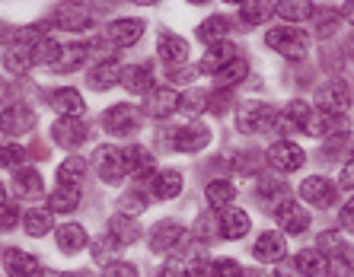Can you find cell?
<instances>
[{
  "mask_svg": "<svg viewBox=\"0 0 354 277\" xmlns=\"http://www.w3.org/2000/svg\"><path fill=\"white\" fill-rule=\"evenodd\" d=\"M268 48L278 51V55L290 57V61H304L306 51H310V35L297 26H274L272 32L265 35Z\"/></svg>",
  "mask_w": 354,
  "mask_h": 277,
  "instance_id": "obj_1",
  "label": "cell"
},
{
  "mask_svg": "<svg viewBox=\"0 0 354 277\" xmlns=\"http://www.w3.org/2000/svg\"><path fill=\"white\" fill-rule=\"evenodd\" d=\"M274 122H278V112L268 102H243L236 108V128L243 134H265L274 128Z\"/></svg>",
  "mask_w": 354,
  "mask_h": 277,
  "instance_id": "obj_2",
  "label": "cell"
},
{
  "mask_svg": "<svg viewBox=\"0 0 354 277\" xmlns=\"http://www.w3.org/2000/svg\"><path fill=\"white\" fill-rule=\"evenodd\" d=\"M316 106L326 115H345L351 108V86L345 80H326L316 90Z\"/></svg>",
  "mask_w": 354,
  "mask_h": 277,
  "instance_id": "obj_3",
  "label": "cell"
},
{
  "mask_svg": "<svg viewBox=\"0 0 354 277\" xmlns=\"http://www.w3.org/2000/svg\"><path fill=\"white\" fill-rule=\"evenodd\" d=\"M169 134V147L179 150V153H198L211 144V131L205 124H185L179 131H166Z\"/></svg>",
  "mask_w": 354,
  "mask_h": 277,
  "instance_id": "obj_4",
  "label": "cell"
},
{
  "mask_svg": "<svg viewBox=\"0 0 354 277\" xmlns=\"http://www.w3.org/2000/svg\"><path fill=\"white\" fill-rule=\"evenodd\" d=\"M93 160H96V172L99 179L109 182V185H118V182L128 175V169H124V156L118 147H99L96 153H93Z\"/></svg>",
  "mask_w": 354,
  "mask_h": 277,
  "instance_id": "obj_5",
  "label": "cell"
},
{
  "mask_svg": "<svg viewBox=\"0 0 354 277\" xmlns=\"http://www.w3.org/2000/svg\"><path fill=\"white\" fill-rule=\"evenodd\" d=\"M185 227L182 223H176V220H163V223H157L153 227V233H150V249L153 252H160V255H169V252H176V249H182V242H185Z\"/></svg>",
  "mask_w": 354,
  "mask_h": 277,
  "instance_id": "obj_6",
  "label": "cell"
},
{
  "mask_svg": "<svg viewBox=\"0 0 354 277\" xmlns=\"http://www.w3.org/2000/svg\"><path fill=\"white\" fill-rule=\"evenodd\" d=\"M274 220H278V227L284 229V233L300 236V233H306V227H310V213L297 201L284 198V201H278V207H274Z\"/></svg>",
  "mask_w": 354,
  "mask_h": 277,
  "instance_id": "obj_7",
  "label": "cell"
},
{
  "mask_svg": "<svg viewBox=\"0 0 354 277\" xmlns=\"http://www.w3.org/2000/svg\"><path fill=\"white\" fill-rule=\"evenodd\" d=\"M102 124H106L109 134H134L140 128V112L128 102H118L102 115Z\"/></svg>",
  "mask_w": 354,
  "mask_h": 277,
  "instance_id": "obj_8",
  "label": "cell"
},
{
  "mask_svg": "<svg viewBox=\"0 0 354 277\" xmlns=\"http://www.w3.org/2000/svg\"><path fill=\"white\" fill-rule=\"evenodd\" d=\"M86 137H90V128H86L80 118H58V122L51 124V140H55L58 147L74 150V147H80Z\"/></svg>",
  "mask_w": 354,
  "mask_h": 277,
  "instance_id": "obj_9",
  "label": "cell"
},
{
  "mask_svg": "<svg viewBox=\"0 0 354 277\" xmlns=\"http://www.w3.org/2000/svg\"><path fill=\"white\" fill-rule=\"evenodd\" d=\"M268 163L281 172H297L306 163V153L297 147L294 140H278V144L268 147Z\"/></svg>",
  "mask_w": 354,
  "mask_h": 277,
  "instance_id": "obj_10",
  "label": "cell"
},
{
  "mask_svg": "<svg viewBox=\"0 0 354 277\" xmlns=\"http://www.w3.org/2000/svg\"><path fill=\"white\" fill-rule=\"evenodd\" d=\"M338 188L332 179H322V175H310L306 182H300V198L306 204H316V207H332L335 204Z\"/></svg>",
  "mask_w": 354,
  "mask_h": 277,
  "instance_id": "obj_11",
  "label": "cell"
},
{
  "mask_svg": "<svg viewBox=\"0 0 354 277\" xmlns=\"http://www.w3.org/2000/svg\"><path fill=\"white\" fill-rule=\"evenodd\" d=\"M32 128H35V112L29 106H10L0 112V134L19 137V134H29Z\"/></svg>",
  "mask_w": 354,
  "mask_h": 277,
  "instance_id": "obj_12",
  "label": "cell"
},
{
  "mask_svg": "<svg viewBox=\"0 0 354 277\" xmlns=\"http://www.w3.org/2000/svg\"><path fill=\"white\" fill-rule=\"evenodd\" d=\"M351 131V122L348 115H326V112H313L310 124H306V134L313 137H342Z\"/></svg>",
  "mask_w": 354,
  "mask_h": 277,
  "instance_id": "obj_13",
  "label": "cell"
},
{
  "mask_svg": "<svg viewBox=\"0 0 354 277\" xmlns=\"http://www.w3.org/2000/svg\"><path fill=\"white\" fill-rule=\"evenodd\" d=\"M102 35H106L115 48L138 45L140 35H144V19H115V23H109V29Z\"/></svg>",
  "mask_w": 354,
  "mask_h": 277,
  "instance_id": "obj_14",
  "label": "cell"
},
{
  "mask_svg": "<svg viewBox=\"0 0 354 277\" xmlns=\"http://www.w3.org/2000/svg\"><path fill=\"white\" fill-rule=\"evenodd\" d=\"M236 57H239V48L230 39L217 41V45H207L205 61H201V70H205V74H217V70H223L227 64H233Z\"/></svg>",
  "mask_w": 354,
  "mask_h": 277,
  "instance_id": "obj_15",
  "label": "cell"
},
{
  "mask_svg": "<svg viewBox=\"0 0 354 277\" xmlns=\"http://www.w3.org/2000/svg\"><path fill=\"white\" fill-rule=\"evenodd\" d=\"M147 185H150V195L157 201H173L182 191V175L176 169H163V172H153L147 179Z\"/></svg>",
  "mask_w": 354,
  "mask_h": 277,
  "instance_id": "obj_16",
  "label": "cell"
},
{
  "mask_svg": "<svg viewBox=\"0 0 354 277\" xmlns=\"http://www.w3.org/2000/svg\"><path fill=\"white\" fill-rule=\"evenodd\" d=\"M147 115L150 118H169L173 112H179V93L169 90V86H160V90L147 93Z\"/></svg>",
  "mask_w": 354,
  "mask_h": 277,
  "instance_id": "obj_17",
  "label": "cell"
},
{
  "mask_svg": "<svg viewBox=\"0 0 354 277\" xmlns=\"http://www.w3.org/2000/svg\"><path fill=\"white\" fill-rule=\"evenodd\" d=\"M3 268L10 277H35L39 274V258L23 249H7L3 252Z\"/></svg>",
  "mask_w": 354,
  "mask_h": 277,
  "instance_id": "obj_18",
  "label": "cell"
},
{
  "mask_svg": "<svg viewBox=\"0 0 354 277\" xmlns=\"http://www.w3.org/2000/svg\"><path fill=\"white\" fill-rule=\"evenodd\" d=\"M217 227H221L223 239H243L252 223H249L246 211H239V207H227V211H221V217H217Z\"/></svg>",
  "mask_w": 354,
  "mask_h": 277,
  "instance_id": "obj_19",
  "label": "cell"
},
{
  "mask_svg": "<svg viewBox=\"0 0 354 277\" xmlns=\"http://www.w3.org/2000/svg\"><path fill=\"white\" fill-rule=\"evenodd\" d=\"M310 118H313V108L306 106L304 99H294V102L284 108V115H278L274 128H278V131H306Z\"/></svg>",
  "mask_w": 354,
  "mask_h": 277,
  "instance_id": "obj_20",
  "label": "cell"
},
{
  "mask_svg": "<svg viewBox=\"0 0 354 277\" xmlns=\"http://www.w3.org/2000/svg\"><path fill=\"white\" fill-rule=\"evenodd\" d=\"M90 23H93L90 13L83 7H71V3H64V7H58L51 13V26H58L64 32H80V29H86Z\"/></svg>",
  "mask_w": 354,
  "mask_h": 277,
  "instance_id": "obj_21",
  "label": "cell"
},
{
  "mask_svg": "<svg viewBox=\"0 0 354 277\" xmlns=\"http://www.w3.org/2000/svg\"><path fill=\"white\" fill-rule=\"evenodd\" d=\"M122 156H124V169H128V175H138V179H150V175H153V156H150L147 147L131 144L128 150H122Z\"/></svg>",
  "mask_w": 354,
  "mask_h": 277,
  "instance_id": "obj_22",
  "label": "cell"
},
{
  "mask_svg": "<svg viewBox=\"0 0 354 277\" xmlns=\"http://www.w3.org/2000/svg\"><path fill=\"white\" fill-rule=\"evenodd\" d=\"M157 55L163 57L169 67L185 64V61H189V41L179 39V35H173V32H163L160 41H157Z\"/></svg>",
  "mask_w": 354,
  "mask_h": 277,
  "instance_id": "obj_23",
  "label": "cell"
},
{
  "mask_svg": "<svg viewBox=\"0 0 354 277\" xmlns=\"http://www.w3.org/2000/svg\"><path fill=\"white\" fill-rule=\"evenodd\" d=\"M86 45L83 41H71V45H61V55H58V61L51 64V70L55 74H74L77 67H83L86 64Z\"/></svg>",
  "mask_w": 354,
  "mask_h": 277,
  "instance_id": "obj_24",
  "label": "cell"
},
{
  "mask_svg": "<svg viewBox=\"0 0 354 277\" xmlns=\"http://www.w3.org/2000/svg\"><path fill=\"white\" fill-rule=\"evenodd\" d=\"M109 236H112V242H115V245H134L140 236H144V229L138 227V220H134V217L118 213V217H112V220H109Z\"/></svg>",
  "mask_w": 354,
  "mask_h": 277,
  "instance_id": "obj_25",
  "label": "cell"
},
{
  "mask_svg": "<svg viewBox=\"0 0 354 277\" xmlns=\"http://www.w3.org/2000/svg\"><path fill=\"white\" fill-rule=\"evenodd\" d=\"M252 255H256L259 261H281L288 255V242H284V236H278V233H262V236L256 239V245H252Z\"/></svg>",
  "mask_w": 354,
  "mask_h": 277,
  "instance_id": "obj_26",
  "label": "cell"
},
{
  "mask_svg": "<svg viewBox=\"0 0 354 277\" xmlns=\"http://www.w3.org/2000/svg\"><path fill=\"white\" fill-rule=\"evenodd\" d=\"M51 108H55V112L61 115V118H80L83 115V96L77 90H55L51 93Z\"/></svg>",
  "mask_w": 354,
  "mask_h": 277,
  "instance_id": "obj_27",
  "label": "cell"
},
{
  "mask_svg": "<svg viewBox=\"0 0 354 277\" xmlns=\"http://www.w3.org/2000/svg\"><path fill=\"white\" fill-rule=\"evenodd\" d=\"M86 242H90V236H86V229H83L80 223H64V227H58V249L64 255L83 252Z\"/></svg>",
  "mask_w": 354,
  "mask_h": 277,
  "instance_id": "obj_28",
  "label": "cell"
},
{
  "mask_svg": "<svg viewBox=\"0 0 354 277\" xmlns=\"http://www.w3.org/2000/svg\"><path fill=\"white\" fill-rule=\"evenodd\" d=\"M122 86L128 93H150L153 86V70L147 64H131L122 70Z\"/></svg>",
  "mask_w": 354,
  "mask_h": 277,
  "instance_id": "obj_29",
  "label": "cell"
},
{
  "mask_svg": "<svg viewBox=\"0 0 354 277\" xmlns=\"http://www.w3.org/2000/svg\"><path fill=\"white\" fill-rule=\"evenodd\" d=\"M297 271L304 277H326L329 274V261H326L322 252H316V249H304V252L297 255Z\"/></svg>",
  "mask_w": 354,
  "mask_h": 277,
  "instance_id": "obj_30",
  "label": "cell"
},
{
  "mask_svg": "<svg viewBox=\"0 0 354 277\" xmlns=\"http://www.w3.org/2000/svg\"><path fill=\"white\" fill-rule=\"evenodd\" d=\"M115 83H122V67L115 61H102L90 70V86L93 90H112Z\"/></svg>",
  "mask_w": 354,
  "mask_h": 277,
  "instance_id": "obj_31",
  "label": "cell"
},
{
  "mask_svg": "<svg viewBox=\"0 0 354 277\" xmlns=\"http://www.w3.org/2000/svg\"><path fill=\"white\" fill-rule=\"evenodd\" d=\"M77 204H80V188H74V185L55 188L48 198L51 213H71V211H77Z\"/></svg>",
  "mask_w": 354,
  "mask_h": 277,
  "instance_id": "obj_32",
  "label": "cell"
},
{
  "mask_svg": "<svg viewBox=\"0 0 354 277\" xmlns=\"http://www.w3.org/2000/svg\"><path fill=\"white\" fill-rule=\"evenodd\" d=\"M205 195H207V204H211L214 211H227V207L233 204V198H236V188H233L227 179H214L211 185H207Z\"/></svg>",
  "mask_w": 354,
  "mask_h": 277,
  "instance_id": "obj_33",
  "label": "cell"
},
{
  "mask_svg": "<svg viewBox=\"0 0 354 277\" xmlns=\"http://www.w3.org/2000/svg\"><path fill=\"white\" fill-rule=\"evenodd\" d=\"M246 74H249V64H246V61H243V57H236L233 64H227V67H223V70H217V74H214V80H217V90H227V93H230L233 86H236V83H243V80H246Z\"/></svg>",
  "mask_w": 354,
  "mask_h": 277,
  "instance_id": "obj_34",
  "label": "cell"
},
{
  "mask_svg": "<svg viewBox=\"0 0 354 277\" xmlns=\"http://www.w3.org/2000/svg\"><path fill=\"white\" fill-rule=\"evenodd\" d=\"M227 32H230V19L227 17H211L198 26V39L207 41V45H217V41H227Z\"/></svg>",
  "mask_w": 354,
  "mask_h": 277,
  "instance_id": "obj_35",
  "label": "cell"
},
{
  "mask_svg": "<svg viewBox=\"0 0 354 277\" xmlns=\"http://www.w3.org/2000/svg\"><path fill=\"white\" fill-rule=\"evenodd\" d=\"M32 51L29 48H23V45H13V48L7 51V57H3V67H7L10 74H17V77H23V74H29L32 70Z\"/></svg>",
  "mask_w": 354,
  "mask_h": 277,
  "instance_id": "obj_36",
  "label": "cell"
},
{
  "mask_svg": "<svg viewBox=\"0 0 354 277\" xmlns=\"http://www.w3.org/2000/svg\"><path fill=\"white\" fill-rule=\"evenodd\" d=\"M13 185H17V195L19 198H39L41 195V175L35 169H17V175H13Z\"/></svg>",
  "mask_w": 354,
  "mask_h": 277,
  "instance_id": "obj_37",
  "label": "cell"
},
{
  "mask_svg": "<svg viewBox=\"0 0 354 277\" xmlns=\"http://www.w3.org/2000/svg\"><path fill=\"white\" fill-rule=\"evenodd\" d=\"M83 175H86V160H80V156H71V160H64V163L58 166V182L61 185L80 188Z\"/></svg>",
  "mask_w": 354,
  "mask_h": 277,
  "instance_id": "obj_38",
  "label": "cell"
},
{
  "mask_svg": "<svg viewBox=\"0 0 354 277\" xmlns=\"http://www.w3.org/2000/svg\"><path fill=\"white\" fill-rule=\"evenodd\" d=\"M329 274L332 277H354V249L345 245V249H338L335 255H329Z\"/></svg>",
  "mask_w": 354,
  "mask_h": 277,
  "instance_id": "obj_39",
  "label": "cell"
},
{
  "mask_svg": "<svg viewBox=\"0 0 354 277\" xmlns=\"http://www.w3.org/2000/svg\"><path fill=\"white\" fill-rule=\"evenodd\" d=\"M23 227H26V236H48L51 233V213L48 211H26L23 217Z\"/></svg>",
  "mask_w": 354,
  "mask_h": 277,
  "instance_id": "obj_40",
  "label": "cell"
},
{
  "mask_svg": "<svg viewBox=\"0 0 354 277\" xmlns=\"http://www.w3.org/2000/svg\"><path fill=\"white\" fill-rule=\"evenodd\" d=\"M239 17H243V23H249V26H259V23H265V19H272L274 17V3H265V0H259V3H243L239 7Z\"/></svg>",
  "mask_w": 354,
  "mask_h": 277,
  "instance_id": "obj_41",
  "label": "cell"
},
{
  "mask_svg": "<svg viewBox=\"0 0 354 277\" xmlns=\"http://www.w3.org/2000/svg\"><path fill=\"white\" fill-rule=\"evenodd\" d=\"M29 51H32V61H35V64H48L51 67L55 61H58V55H61V45L55 39H48V35H45V39H39Z\"/></svg>",
  "mask_w": 354,
  "mask_h": 277,
  "instance_id": "obj_42",
  "label": "cell"
},
{
  "mask_svg": "<svg viewBox=\"0 0 354 277\" xmlns=\"http://www.w3.org/2000/svg\"><path fill=\"white\" fill-rule=\"evenodd\" d=\"M233 169L239 175H256L262 169V153L259 150H239V153H233Z\"/></svg>",
  "mask_w": 354,
  "mask_h": 277,
  "instance_id": "obj_43",
  "label": "cell"
},
{
  "mask_svg": "<svg viewBox=\"0 0 354 277\" xmlns=\"http://www.w3.org/2000/svg\"><path fill=\"white\" fill-rule=\"evenodd\" d=\"M274 13H281V19H306L313 17V3H304V0H288V3H274Z\"/></svg>",
  "mask_w": 354,
  "mask_h": 277,
  "instance_id": "obj_44",
  "label": "cell"
},
{
  "mask_svg": "<svg viewBox=\"0 0 354 277\" xmlns=\"http://www.w3.org/2000/svg\"><path fill=\"white\" fill-rule=\"evenodd\" d=\"M207 106V93L205 90H192V93H182L179 96V108L185 115H201Z\"/></svg>",
  "mask_w": 354,
  "mask_h": 277,
  "instance_id": "obj_45",
  "label": "cell"
},
{
  "mask_svg": "<svg viewBox=\"0 0 354 277\" xmlns=\"http://www.w3.org/2000/svg\"><path fill=\"white\" fill-rule=\"evenodd\" d=\"M198 261H205V258H192V261H176V265H166L157 277H195L198 271H201V265H198Z\"/></svg>",
  "mask_w": 354,
  "mask_h": 277,
  "instance_id": "obj_46",
  "label": "cell"
},
{
  "mask_svg": "<svg viewBox=\"0 0 354 277\" xmlns=\"http://www.w3.org/2000/svg\"><path fill=\"white\" fill-rule=\"evenodd\" d=\"M118 207H122L124 217H138L140 211H147V195H138V191H128V195H122V201H118Z\"/></svg>",
  "mask_w": 354,
  "mask_h": 277,
  "instance_id": "obj_47",
  "label": "cell"
},
{
  "mask_svg": "<svg viewBox=\"0 0 354 277\" xmlns=\"http://www.w3.org/2000/svg\"><path fill=\"white\" fill-rule=\"evenodd\" d=\"M338 249H345V239L338 236V229H326V233L319 236V249H316V252H322L326 258H329V255H335Z\"/></svg>",
  "mask_w": 354,
  "mask_h": 277,
  "instance_id": "obj_48",
  "label": "cell"
},
{
  "mask_svg": "<svg viewBox=\"0 0 354 277\" xmlns=\"http://www.w3.org/2000/svg\"><path fill=\"white\" fill-rule=\"evenodd\" d=\"M23 160H29V156H26V150L19 147V144H3V147H0V166H10V169L17 166L19 169Z\"/></svg>",
  "mask_w": 354,
  "mask_h": 277,
  "instance_id": "obj_49",
  "label": "cell"
},
{
  "mask_svg": "<svg viewBox=\"0 0 354 277\" xmlns=\"http://www.w3.org/2000/svg\"><path fill=\"white\" fill-rule=\"evenodd\" d=\"M211 277H243V268H239V261L233 258H217L211 265Z\"/></svg>",
  "mask_w": 354,
  "mask_h": 277,
  "instance_id": "obj_50",
  "label": "cell"
},
{
  "mask_svg": "<svg viewBox=\"0 0 354 277\" xmlns=\"http://www.w3.org/2000/svg\"><path fill=\"white\" fill-rule=\"evenodd\" d=\"M19 220H23V217H19V207H13V204H0V233L13 229Z\"/></svg>",
  "mask_w": 354,
  "mask_h": 277,
  "instance_id": "obj_51",
  "label": "cell"
},
{
  "mask_svg": "<svg viewBox=\"0 0 354 277\" xmlns=\"http://www.w3.org/2000/svg\"><path fill=\"white\" fill-rule=\"evenodd\" d=\"M102 277H138V268L128 265V261H109Z\"/></svg>",
  "mask_w": 354,
  "mask_h": 277,
  "instance_id": "obj_52",
  "label": "cell"
},
{
  "mask_svg": "<svg viewBox=\"0 0 354 277\" xmlns=\"http://www.w3.org/2000/svg\"><path fill=\"white\" fill-rule=\"evenodd\" d=\"M338 220H342V229H348V233H354V198L342 207V213H338Z\"/></svg>",
  "mask_w": 354,
  "mask_h": 277,
  "instance_id": "obj_53",
  "label": "cell"
},
{
  "mask_svg": "<svg viewBox=\"0 0 354 277\" xmlns=\"http://www.w3.org/2000/svg\"><path fill=\"white\" fill-rule=\"evenodd\" d=\"M259 195H262V198H272V195H281V198H284V182L278 185L274 179H265L262 185H259Z\"/></svg>",
  "mask_w": 354,
  "mask_h": 277,
  "instance_id": "obj_54",
  "label": "cell"
},
{
  "mask_svg": "<svg viewBox=\"0 0 354 277\" xmlns=\"http://www.w3.org/2000/svg\"><path fill=\"white\" fill-rule=\"evenodd\" d=\"M335 26H338V17H329V13H326V17L319 19V26H316V32H319L322 39H326V35L335 32Z\"/></svg>",
  "mask_w": 354,
  "mask_h": 277,
  "instance_id": "obj_55",
  "label": "cell"
},
{
  "mask_svg": "<svg viewBox=\"0 0 354 277\" xmlns=\"http://www.w3.org/2000/svg\"><path fill=\"white\" fill-rule=\"evenodd\" d=\"M338 185L348 188V191H354V156H351V163L342 169V179H338Z\"/></svg>",
  "mask_w": 354,
  "mask_h": 277,
  "instance_id": "obj_56",
  "label": "cell"
},
{
  "mask_svg": "<svg viewBox=\"0 0 354 277\" xmlns=\"http://www.w3.org/2000/svg\"><path fill=\"white\" fill-rule=\"evenodd\" d=\"M207 233H214V220H211V217H201V220H198V236H201V239H211Z\"/></svg>",
  "mask_w": 354,
  "mask_h": 277,
  "instance_id": "obj_57",
  "label": "cell"
},
{
  "mask_svg": "<svg viewBox=\"0 0 354 277\" xmlns=\"http://www.w3.org/2000/svg\"><path fill=\"white\" fill-rule=\"evenodd\" d=\"M0 41H17V26L0 23Z\"/></svg>",
  "mask_w": 354,
  "mask_h": 277,
  "instance_id": "obj_58",
  "label": "cell"
},
{
  "mask_svg": "<svg viewBox=\"0 0 354 277\" xmlns=\"http://www.w3.org/2000/svg\"><path fill=\"white\" fill-rule=\"evenodd\" d=\"M342 17H345L348 23L354 26V3H342Z\"/></svg>",
  "mask_w": 354,
  "mask_h": 277,
  "instance_id": "obj_59",
  "label": "cell"
},
{
  "mask_svg": "<svg viewBox=\"0 0 354 277\" xmlns=\"http://www.w3.org/2000/svg\"><path fill=\"white\" fill-rule=\"evenodd\" d=\"M61 277H93L90 271H67V274H61Z\"/></svg>",
  "mask_w": 354,
  "mask_h": 277,
  "instance_id": "obj_60",
  "label": "cell"
},
{
  "mask_svg": "<svg viewBox=\"0 0 354 277\" xmlns=\"http://www.w3.org/2000/svg\"><path fill=\"white\" fill-rule=\"evenodd\" d=\"M35 277H61V274H58V271H39Z\"/></svg>",
  "mask_w": 354,
  "mask_h": 277,
  "instance_id": "obj_61",
  "label": "cell"
},
{
  "mask_svg": "<svg viewBox=\"0 0 354 277\" xmlns=\"http://www.w3.org/2000/svg\"><path fill=\"white\" fill-rule=\"evenodd\" d=\"M0 204H7V188H3V182H0Z\"/></svg>",
  "mask_w": 354,
  "mask_h": 277,
  "instance_id": "obj_62",
  "label": "cell"
},
{
  "mask_svg": "<svg viewBox=\"0 0 354 277\" xmlns=\"http://www.w3.org/2000/svg\"><path fill=\"white\" fill-rule=\"evenodd\" d=\"M0 96H3V83H0Z\"/></svg>",
  "mask_w": 354,
  "mask_h": 277,
  "instance_id": "obj_63",
  "label": "cell"
}]
</instances>
